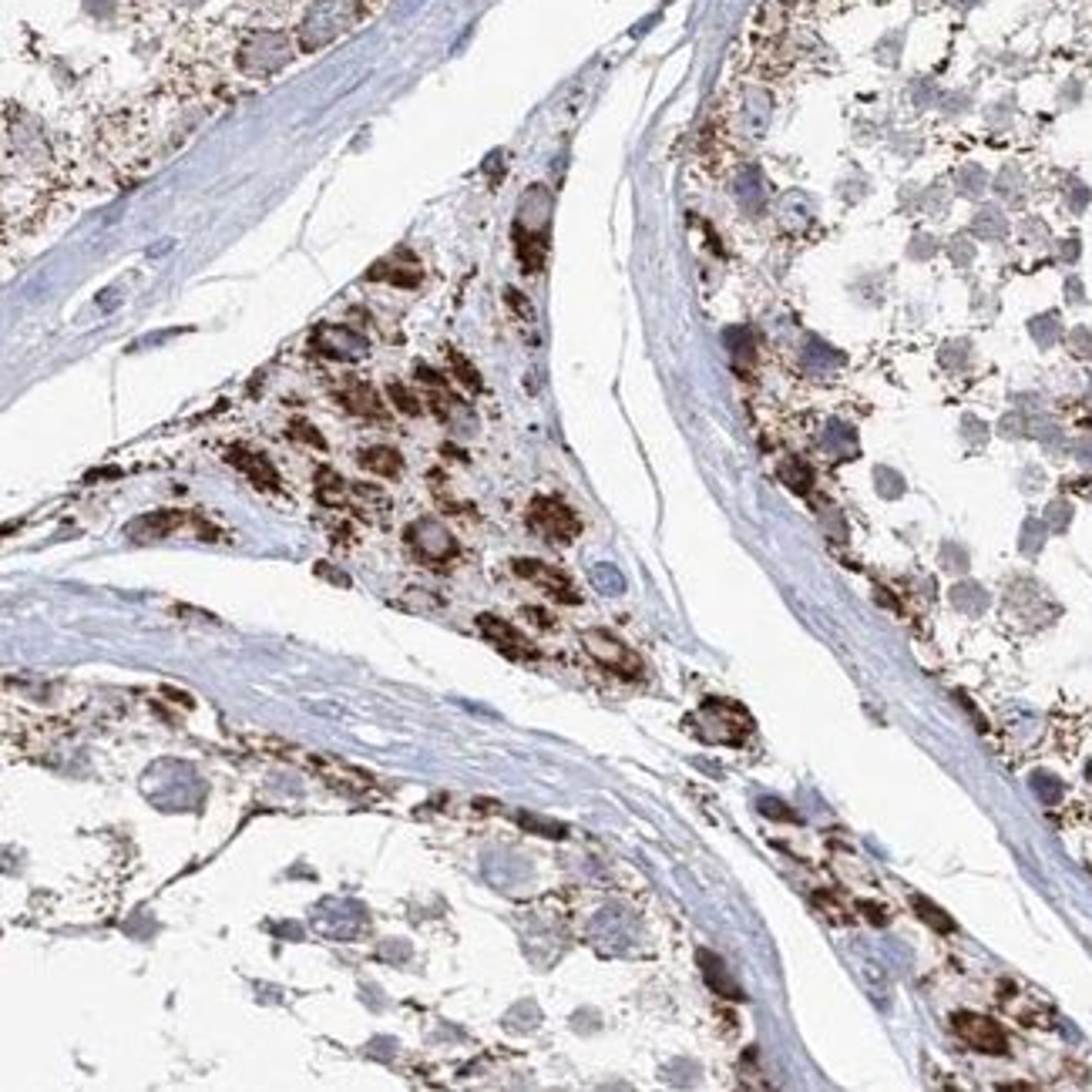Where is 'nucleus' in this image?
I'll list each match as a JSON object with an SVG mask.
<instances>
[{
  "label": "nucleus",
  "instance_id": "1",
  "mask_svg": "<svg viewBox=\"0 0 1092 1092\" xmlns=\"http://www.w3.org/2000/svg\"><path fill=\"white\" fill-rule=\"evenodd\" d=\"M548 219H552V195L545 188H531L521 199V215L514 226V242H518V259L525 269H541L548 256Z\"/></svg>",
  "mask_w": 1092,
  "mask_h": 1092
},
{
  "label": "nucleus",
  "instance_id": "2",
  "mask_svg": "<svg viewBox=\"0 0 1092 1092\" xmlns=\"http://www.w3.org/2000/svg\"><path fill=\"white\" fill-rule=\"evenodd\" d=\"M581 645H585V652H589L592 659L602 662L605 670H612L616 676L622 679H643L645 666L643 659L635 656L632 649H629L622 639H616L612 632H605V629H589V632H581Z\"/></svg>",
  "mask_w": 1092,
  "mask_h": 1092
},
{
  "label": "nucleus",
  "instance_id": "3",
  "mask_svg": "<svg viewBox=\"0 0 1092 1092\" xmlns=\"http://www.w3.org/2000/svg\"><path fill=\"white\" fill-rule=\"evenodd\" d=\"M528 525L541 538L558 541V545L578 538V531H581V521L575 518L572 508H568L565 501H558V498H535L528 508Z\"/></svg>",
  "mask_w": 1092,
  "mask_h": 1092
},
{
  "label": "nucleus",
  "instance_id": "4",
  "mask_svg": "<svg viewBox=\"0 0 1092 1092\" xmlns=\"http://www.w3.org/2000/svg\"><path fill=\"white\" fill-rule=\"evenodd\" d=\"M699 722L706 726H720V730L709 736L713 743H743L747 733L753 730V720L743 713L736 703H726V699H706L703 709H699Z\"/></svg>",
  "mask_w": 1092,
  "mask_h": 1092
},
{
  "label": "nucleus",
  "instance_id": "5",
  "mask_svg": "<svg viewBox=\"0 0 1092 1092\" xmlns=\"http://www.w3.org/2000/svg\"><path fill=\"white\" fill-rule=\"evenodd\" d=\"M407 541L414 545V552L431 565H444L458 555V545L454 538L448 535V528H441L437 521H417L407 528Z\"/></svg>",
  "mask_w": 1092,
  "mask_h": 1092
},
{
  "label": "nucleus",
  "instance_id": "6",
  "mask_svg": "<svg viewBox=\"0 0 1092 1092\" xmlns=\"http://www.w3.org/2000/svg\"><path fill=\"white\" fill-rule=\"evenodd\" d=\"M477 629H481V635H485L488 643L494 645L498 652H504L508 659H538V649L525 639V635L518 632L514 626H508V622H501V618L494 616H477Z\"/></svg>",
  "mask_w": 1092,
  "mask_h": 1092
},
{
  "label": "nucleus",
  "instance_id": "7",
  "mask_svg": "<svg viewBox=\"0 0 1092 1092\" xmlns=\"http://www.w3.org/2000/svg\"><path fill=\"white\" fill-rule=\"evenodd\" d=\"M514 575H521V578L535 581L538 589H545L552 599L558 602H568V605H575L578 602V592H575V585L568 581V575H562L558 568H552V565L545 562H531V558H518V562L512 565Z\"/></svg>",
  "mask_w": 1092,
  "mask_h": 1092
},
{
  "label": "nucleus",
  "instance_id": "8",
  "mask_svg": "<svg viewBox=\"0 0 1092 1092\" xmlns=\"http://www.w3.org/2000/svg\"><path fill=\"white\" fill-rule=\"evenodd\" d=\"M955 1032L978 1052H1005L1002 1029L982 1015H955Z\"/></svg>",
  "mask_w": 1092,
  "mask_h": 1092
},
{
  "label": "nucleus",
  "instance_id": "9",
  "mask_svg": "<svg viewBox=\"0 0 1092 1092\" xmlns=\"http://www.w3.org/2000/svg\"><path fill=\"white\" fill-rule=\"evenodd\" d=\"M229 464H236L239 471H242L256 488H263V491H280V474H276V467L269 464L263 454H256V450H246L236 444V448H229Z\"/></svg>",
  "mask_w": 1092,
  "mask_h": 1092
},
{
  "label": "nucleus",
  "instance_id": "10",
  "mask_svg": "<svg viewBox=\"0 0 1092 1092\" xmlns=\"http://www.w3.org/2000/svg\"><path fill=\"white\" fill-rule=\"evenodd\" d=\"M336 396H340V404L357 417H370V421H384V417H387V410H384V404H380V396L373 394V387H367L363 380H346L344 387L336 390Z\"/></svg>",
  "mask_w": 1092,
  "mask_h": 1092
},
{
  "label": "nucleus",
  "instance_id": "11",
  "mask_svg": "<svg viewBox=\"0 0 1092 1092\" xmlns=\"http://www.w3.org/2000/svg\"><path fill=\"white\" fill-rule=\"evenodd\" d=\"M971 232L978 239H988V242H998V239L1008 236V215H1005L998 205H982L971 219Z\"/></svg>",
  "mask_w": 1092,
  "mask_h": 1092
},
{
  "label": "nucleus",
  "instance_id": "12",
  "mask_svg": "<svg viewBox=\"0 0 1092 1092\" xmlns=\"http://www.w3.org/2000/svg\"><path fill=\"white\" fill-rule=\"evenodd\" d=\"M360 467L363 471H370V474H380V477H396L400 471H404V461H400V454H396L394 448L377 444V448H367L360 454Z\"/></svg>",
  "mask_w": 1092,
  "mask_h": 1092
},
{
  "label": "nucleus",
  "instance_id": "13",
  "mask_svg": "<svg viewBox=\"0 0 1092 1092\" xmlns=\"http://www.w3.org/2000/svg\"><path fill=\"white\" fill-rule=\"evenodd\" d=\"M370 280H387V282H396V286H404V290H414L417 282H421V273L417 269H400V266H394V259H384L377 269H370Z\"/></svg>",
  "mask_w": 1092,
  "mask_h": 1092
},
{
  "label": "nucleus",
  "instance_id": "14",
  "mask_svg": "<svg viewBox=\"0 0 1092 1092\" xmlns=\"http://www.w3.org/2000/svg\"><path fill=\"white\" fill-rule=\"evenodd\" d=\"M699 965H703V971H706V978H709V985L716 988V992H726V995L730 998H743L740 995V988L733 985L730 978L722 975V965H720V958H713V955L709 952H699Z\"/></svg>",
  "mask_w": 1092,
  "mask_h": 1092
},
{
  "label": "nucleus",
  "instance_id": "15",
  "mask_svg": "<svg viewBox=\"0 0 1092 1092\" xmlns=\"http://www.w3.org/2000/svg\"><path fill=\"white\" fill-rule=\"evenodd\" d=\"M387 396H390V404H394L400 414H407V417L423 414V400L410 387H404V384H387Z\"/></svg>",
  "mask_w": 1092,
  "mask_h": 1092
},
{
  "label": "nucleus",
  "instance_id": "16",
  "mask_svg": "<svg viewBox=\"0 0 1092 1092\" xmlns=\"http://www.w3.org/2000/svg\"><path fill=\"white\" fill-rule=\"evenodd\" d=\"M444 353H448L450 373H454V377H458L467 390H481V377H477V370L471 367V363H467V357H461V353H458V350H450V346H448Z\"/></svg>",
  "mask_w": 1092,
  "mask_h": 1092
},
{
  "label": "nucleus",
  "instance_id": "17",
  "mask_svg": "<svg viewBox=\"0 0 1092 1092\" xmlns=\"http://www.w3.org/2000/svg\"><path fill=\"white\" fill-rule=\"evenodd\" d=\"M985 172H982V168L978 165H971V168H965V172H961V182H958V188H961V195H965V199H978V195L985 192Z\"/></svg>",
  "mask_w": 1092,
  "mask_h": 1092
},
{
  "label": "nucleus",
  "instance_id": "18",
  "mask_svg": "<svg viewBox=\"0 0 1092 1092\" xmlns=\"http://www.w3.org/2000/svg\"><path fill=\"white\" fill-rule=\"evenodd\" d=\"M948 256L955 259V266H968L971 259H975V242H971L968 236H955L952 242H948Z\"/></svg>",
  "mask_w": 1092,
  "mask_h": 1092
},
{
  "label": "nucleus",
  "instance_id": "19",
  "mask_svg": "<svg viewBox=\"0 0 1092 1092\" xmlns=\"http://www.w3.org/2000/svg\"><path fill=\"white\" fill-rule=\"evenodd\" d=\"M290 434L296 437V441H306V444H313L317 450H326V441L319 437V431H317V427H309L306 421H292V431Z\"/></svg>",
  "mask_w": 1092,
  "mask_h": 1092
},
{
  "label": "nucleus",
  "instance_id": "20",
  "mask_svg": "<svg viewBox=\"0 0 1092 1092\" xmlns=\"http://www.w3.org/2000/svg\"><path fill=\"white\" fill-rule=\"evenodd\" d=\"M1089 202H1092V192L1086 186H1079V182H1072V188H1069L1066 192V205L1072 212H1086L1089 209Z\"/></svg>",
  "mask_w": 1092,
  "mask_h": 1092
},
{
  "label": "nucleus",
  "instance_id": "21",
  "mask_svg": "<svg viewBox=\"0 0 1092 1092\" xmlns=\"http://www.w3.org/2000/svg\"><path fill=\"white\" fill-rule=\"evenodd\" d=\"M934 249H938V242H934V239H915V242L907 246V253H911L915 259H928Z\"/></svg>",
  "mask_w": 1092,
  "mask_h": 1092
},
{
  "label": "nucleus",
  "instance_id": "22",
  "mask_svg": "<svg viewBox=\"0 0 1092 1092\" xmlns=\"http://www.w3.org/2000/svg\"><path fill=\"white\" fill-rule=\"evenodd\" d=\"M1079 253H1083V242H1079V239H1066V242H1062V246H1059V259H1062V263H1075V259H1079Z\"/></svg>",
  "mask_w": 1092,
  "mask_h": 1092
},
{
  "label": "nucleus",
  "instance_id": "23",
  "mask_svg": "<svg viewBox=\"0 0 1092 1092\" xmlns=\"http://www.w3.org/2000/svg\"><path fill=\"white\" fill-rule=\"evenodd\" d=\"M917 907L925 911V921H931V925H938V928H952V921H944L942 911H938V907H931L928 901H917Z\"/></svg>",
  "mask_w": 1092,
  "mask_h": 1092
},
{
  "label": "nucleus",
  "instance_id": "24",
  "mask_svg": "<svg viewBox=\"0 0 1092 1092\" xmlns=\"http://www.w3.org/2000/svg\"><path fill=\"white\" fill-rule=\"evenodd\" d=\"M1079 286H1083V282L1075 280V276H1072V280H1066V292H1069V300H1075V303L1083 300V290H1079Z\"/></svg>",
  "mask_w": 1092,
  "mask_h": 1092
}]
</instances>
